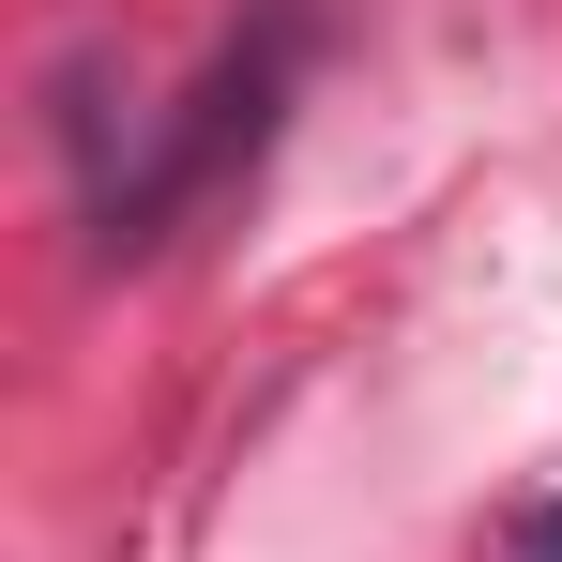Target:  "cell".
<instances>
[{"mask_svg":"<svg viewBox=\"0 0 562 562\" xmlns=\"http://www.w3.org/2000/svg\"><path fill=\"white\" fill-rule=\"evenodd\" d=\"M289 46H304V0H274V15H259V46H228V61L183 92L168 153H153L137 183H106V259H137V244H153V228H168L198 183H228V168L274 137V106H289Z\"/></svg>","mask_w":562,"mask_h":562,"instance_id":"1","label":"cell"},{"mask_svg":"<svg viewBox=\"0 0 562 562\" xmlns=\"http://www.w3.org/2000/svg\"><path fill=\"white\" fill-rule=\"evenodd\" d=\"M502 562H562V486H548V502H517V532H502Z\"/></svg>","mask_w":562,"mask_h":562,"instance_id":"2","label":"cell"}]
</instances>
